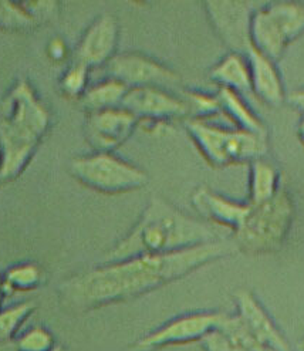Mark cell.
<instances>
[{"label":"cell","instance_id":"cell-13","mask_svg":"<svg viewBox=\"0 0 304 351\" xmlns=\"http://www.w3.org/2000/svg\"><path fill=\"white\" fill-rule=\"evenodd\" d=\"M138 124L136 117L123 107L91 112L86 124V135L96 152H112L129 138Z\"/></svg>","mask_w":304,"mask_h":351},{"label":"cell","instance_id":"cell-1","mask_svg":"<svg viewBox=\"0 0 304 351\" xmlns=\"http://www.w3.org/2000/svg\"><path fill=\"white\" fill-rule=\"evenodd\" d=\"M238 252L233 241L219 239L164 255H142L104 263L64 282L60 293L75 310H92L144 296Z\"/></svg>","mask_w":304,"mask_h":351},{"label":"cell","instance_id":"cell-3","mask_svg":"<svg viewBox=\"0 0 304 351\" xmlns=\"http://www.w3.org/2000/svg\"><path fill=\"white\" fill-rule=\"evenodd\" d=\"M294 218V199L283 185L270 201L251 208L244 222L233 232L232 241L238 252L246 255H270L286 243Z\"/></svg>","mask_w":304,"mask_h":351},{"label":"cell","instance_id":"cell-14","mask_svg":"<svg viewBox=\"0 0 304 351\" xmlns=\"http://www.w3.org/2000/svg\"><path fill=\"white\" fill-rule=\"evenodd\" d=\"M192 205L207 222L238 230L251 212V204L238 202L215 192L207 186H199L192 193Z\"/></svg>","mask_w":304,"mask_h":351},{"label":"cell","instance_id":"cell-22","mask_svg":"<svg viewBox=\"0 0 304 351\" xmlns=\"http://www.w3.org/2000/svg\"><path fill=\"white\" fill-rule=\"evenodd\" d=\"M34 310L33 303H22L0 313V343H9Z\"/></svg>","mask_w":304,"mask_h":351},{"label":"cell","instance_id":"cell-18","mask_svg":"<svg viewBox=\"0 0 304 351\" xmlns=\"http://www.w3.org/2000/svg\"><path fill=\"white\" fill-rule=\"evenodd\" d=\"M216 97L220 114H223L235 125V128L269 138L268 125L264 124L243 95L232 90L219 88Z\"/></svg>","mask_w":304,"mask_h":351},{"label":"cell","instance_id":"cell-7","mask_svg":"<svg viewBox=\"0 0 304 351\" xmlns=\"http://www.w3.org/2000/svg\"><path fill=\"white\" fill-rule=\"evenodd\" d=\"M70 173L81 185L100 193L120 195L144 188L148 175L112 152H94L70 162Z\"/></svg>","mask_w":304,"mask_h":351},{"label":"cell","instance_id":"cell-8","mask_svg":"<svg viewBox=\"0 0 304 351\" xmlns=\"http://www.w3.org/2000/svg\"><path fill=\"white\" fill-rule=\"evenodd\" d=\"M223 317L225 313L219 311H194L177 316L144 336L137 343V347L141 350H154L201 343L211 331L220 326Z\"/></svg>","mask_w":304,"mask_h":351},{"label":"cell","instance_id":"cell-17","mask_svg":"<svg viewBox=\"0 0 304 351\" xmlns=\"http://www.w3.org/2000/svg\"><path fill=\"white\" fill-rule=\"evenodd\" d=\"M209 79L219 88L232 90L244 99L248 95L253 97L252 77L248 57L244 53L229 51L209 71Z\"/></svg>","mask_w":304,"mask_h":351},{"label":"cell","instance_id":"cell-27","mask_svg":"<svg viewBox=\"0 0 304 351\" xmlns=\"http://www.w3.org/2000/svg\"><path fill=\"white\" fill-rule=\"evenodd\" d=\"M49 53L53 60H59V58H63L66 54V45L60 38H54V40L49 46Z\"/></svg>","mask_w":304,"mask_h":351},{"label":"cell","instance_id":"cell-19","mask_svg":"<svg viewBox=\"0 0 304 351\" xmlns=\"http://www.w3.org/2000/svg\"><path fill=\"white\" fill-rule=\"evenodd\" d=\"M283 186L279 167L268 157L249 162L248 199L246 202L257 206L270 201Z\"/></svg>","mask_w":304,"mask_h":351},{"label":"cell","instance_id":"cell-4","mask_svg":"<svg viewBox=\"0 0 304 351\" xmlns=\"http://www.w3.org/2000/svg\"><path fill=\"white\" fill-rule=\"evenodd\" d=\"M49 123V111L36 99L33 90L26 83L18 86L13 94L12 119L2 130L6 152L2 167L3 177L23 169L46 134Z\"/></svg>","mask_w":304,"mask_h":351},{"label":"cell","instance_id":"cell-9","mask_svg":"<svg viewBox=\"0 0 304 351\" xmlns=\"http://www.w3.org/2000/svg\"><path fill=\"white\" fill-rule=\"evenodd\" d=\"M107 71L110 79L123 83L128 88L160 87L168 90L181 83L174 70L140 53L114 56L107 63Z\"/></svg>","mask_w":304,"mask_h":351},{"label":"cell","instance_id":"cell-25","mask_svg":"<svg viewBox=\"0 0 304 351\" xmlns=\"http://www.w3.org/2000/svg\"><path fill=\"white\" fill-rule=\"evenodd\" d=\"M42 270L39 266L26 263L13 267L6 278V285L13 290H31L40 283Z\"/></svg>","mask_w":304,"mask_h":351},{"label":"cell","instance_id":"cell-29","mask_svg":"<svg viewBox=\"0 0 304 351\" xmlns=\"http://www.w3.org/2000/svg\"><path fill=\"white\" fill-rule=\"evenodd\" d=\"M0 351H16V346L10 347L9 343H0Z\"/></svg>","mask_w":304,"mask_h":351},{"label":"cell","instance_id":"cell-15","mask_svg":"<svg viewBox=\"0 0 304 351\" xmlns=\"http://www.w3.org/2000/svg\"><path fill=\"white\" fill-rule=\"evenodd\" d=\"M118 43V26L116 19L103 14L86 30L75 53V60L87 67H99L114 57Z\"/></svg>","mask_w":304,"mask_h":351},{"label":"cell","instance_id":"cell-20","mask_svg":"<svg viewBox=\"0 0 304 351\" xmlns=\"http://www.w3.org/2000/svg\"><path fill=\"white\" fill-rule=\"evenodd\" d=\"M128 87L123 83L108 79L97 83L94 87L87 88L81 97L83 107L91 114L112 108H121Z\"/></svg>","mask_w":304,"mask_h":351},{"label":"cell","instance_id":"cell-12","mask_svg":"<svg viewBox=\"0 0 304 351\" xmlns=\"http://www.w3.org/2000/svg\"><path fill=\"white\" fill-rule=\"evenodd\" d=\"M235 300L236 316L263 351H292L288 339L252 291L239 290Z\"/></svg>","mask_w":304,"mask_h":351},{"label":"cell","instance_id":"cell-28","mask_svg":"<svg viewBox=\"0 0 304 351\" xmlns=\"http://www.w3.org/2000/svg\"><path fill=\"white\" fill-rule=\"evenodd\" d=\"M296 135H297V138H299L300 144L304 147V114H301L300 120H299V123H297Z\"/></svg>","mask_w":304,"mask_h":351},{"label":"cell","instance_id":"cell-10","mask_svg":"<svg viewBox=\"0 0 304 351\" xmlns=\"http://www.w3.org/2000/svg\"><path fill=\"white\" fill-rule=\"evenodd\" d=\"M123 108L134 115L138 121L152 124L189 119L188 106L182 97L160 87L129 88L123 101Z\"/></svg>","mask_w":304,"mask_h":351},{"label":"cell","instance_id":"cell-26","mask_svg":"<svg viewBox=\"0 0 304 351\" xmlns=\"http://www.w3.org/2000/svg\"><path fill=\"white\" fill-rule=\"evenodd\" d=\"M286 103L300 114H304V88H299L288 94Z\"/></svg>","mask_w":304,"mask_h":351},{"label":"cell","instance_id":"cell-31","mask_svg":"<svg viewBox=\"0 0 304 351\" xmlns=\"http://www.w3.org/2000/svg\"><path fill=\"white\" fill-rule=\"evenodd\" d=\"M303 347H304V341H303Z\"/></svg>","mask_w":304,"mask_h":351},{"label":"cell","instance_id":"cell-6","mask_svg":"<svg viewBox=\"0 0 304 351\" xmlns=\"http://www.w3.org/2000/svg\"><path fill=\"white\" fill-rule=\"evenodd\" d=\"M304 34V3L273 2L257 6L251 19V46L279 62L288 47Z\"/></svg>","mask_w":304,"mask_h":351},{"label":"cell","instance_id":"cell-30","mask_svg":"<svg viewBox=\"0 0 304 351\" xmlns=\"http://www.w3.org/2000/svg\"><path fill=\"white\" fill-rule=\"evenodd\" d=\"M0 300H2V282H0Z\"/></svg>","mask_w":304,"mask_h":351},{"label":"cell","instance_id":"cell-23","mask_svg":"<svg viewBox=\"0 0 304 351\" xmlns=\"http://www.w3.org/2000/svg\"><path fill=\"white\" fill-rule=\"evenodd\" d=\"M14 346L16 351H54L55 339L49 328L36 326L18 337Z\"/></svg>","mask_w":304,"mask_h":351},{"label":"cell","instance_id":"cell-24","mask_svg":"<svg viewBox=\"0 0 304 351\" xmlns=\"http://www.w3.org/2000/svg\"><path fill=\"white\" fill-rule=\"evenodd\" d=\"M88 70L86 64L75 60L68 70L64 73L62 79V90L68 97H83L87 91V82H88Z\"/></svg>","mask_w":304,"mask_h":351},{"label":"cell","instance_id":"cell-5","mask_svg":"<svg viewBox=\"0 0 304 351\" xmlns=\"http://www.w3.org/2000/svg\"><path fill=\"white\" fill-rule=\"evenodd\" d=\"M186 132L205 161L215 168L249 164L268 157L269 138L238 128H226L209 120H185Z\"/></svg>","mask_w":304,"mask_h":351},{"label":"cell","instance_id":"cell-21","mask_svg":"<svg viewBox=\"0 0 304 351\" xmlns=\"http://www.w3.org/2000/svg\"><path fill=\"white\" fill-rule=\"evenodd\" d=\"M182 100L188 106L189 119L211 120L212 117L220 114L218 97L197 90L182 91Z\"/></svg>","mask_w":304,"mask_h":351},{"label":"cell","instance_id":"cell-2","mask_svg":"<svg viewBox=\"0 0 304 351\" xmlns=\"http://www.w3.org/2000/svg\"><path fill=\"white\" fill-rule=\"evenodd\" d=\"M223 239L206 221H198L160 197L151 198L141 218L107 255L105 263L142 255H164Z\"/></svg>","mask_w":304,"mask_h":351},{"label":"cell","instance_id":"cell-16","mask_svg":"<svg viewBox=\"0 0 304 351\" xmlns=\"http://www.w3.org/2000/svg\"><path fill=\"white\" fill-rule=\"evenodd\" d=\"M248 57L253 97L269 107H280L288 99L283 77L277 63L255 50L252 46L244 53Z\"/></svg>","mask_w":304,"mask_h":351},{"label":"cell","instance_id":"cell-11","mask_svg":"<svg viewBox=\"0 0 304 351\" xmlns=\"http://www.w3.org/2000/svg\"><path fill=\"white\" fill-rule=\"evenodd\" d=\"M253 2H205L209 21L231 51L246 53L251 47V19Z\"/></svg>","mask_w":304,"mask_h":351}]
</instances>
